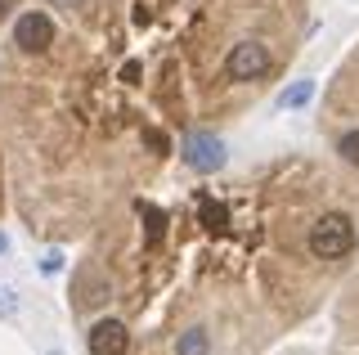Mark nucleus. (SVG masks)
Returning a JSON list of instances; mask_svg holds the SVG:
<instances>
[{
  "label": "nucleus",
  "mask_w": 359,
  "mask_h": 355,
  "mask_svg": "<svg viewBox=\"0 0 359 355\" xmlns=\"http://www.w3.org/2000/svg\"><path fill=\"white\" fill-rule=\"evenodd\" d=\"M351 248H355V225L346 212H323L310 225V252L319 261H341L351 257Z\"/></svg>",
  "instance_id": "1"
},
{
  "label": "nucleus",
  "mask_w": 359,
  "mask_h": 355,
  "mask_svg": "<svg viewBox=\"0 0 359 355\" xmlns=\"http://www.w3.org/2000/svg\"><path fill=\"white\" fill-rule=\"evenodd\" d=\"M269 68H274V59H269V50L261 41H238V46L229 50V59H224L229 81H261Z\"/></svg>",
  "instance_id": "2"
},
{
  "label": "nucleus",
  "mask_w": 359,
  "mask_h": 355,
  "mask_svg": "<svg viewBox=\"0 0 359 355\" xmlns=\"http://www.w3.org/2000/svg\"><path fill=\"white\" fill-rule=\"evenodd\" d=\"M184 162L194 166V171H220V166H224V140L207 135V130L189 135L184 140Z\"/></svg>",
  "instance_id": "3"
},
{
  "label": "nucleus",
  "mask_w": 359,
  "mask_h": 355,
  "mask_svg": "<svg viewBox=\"0 0 359 355\" xmlns=\"http://www.w3.org/2000/svg\"><path fill=\"white\" fill-rule=\"evenodd\" d=\"M50 41H54L50 14H22V18H18V27H14V46H18V50L36 54V50L50 46Z\"/></svg>",
  "instance_id": "4"
},
{
  "label": "nucleus",
  "mask_w": 359,
  "mask_h": 355,
  "mask_svg": "<svg viewBox=\"0 0 359 355\" xmlns=\"http://www.w3.org/2000/svg\"><path fill=\"white\" fill-rule=\"evenodd\" d=\"M126 347H130V333L121 319H99L90 328V355H126Z\"/></svg>",
  "instance_id": "5"
},
{
  "label": "nucleus",
  "mask_w": 359,
  "mask_h": 355,
  "mask_svg": "<svg viewBox=\"0 0 359 355\" xmlns=\"http://www.w3.org/2000/svg\"><path fill=\"white\" fill-rule=\"evenodd\" d=\"M314 99V81H292L283 95H278V108H306Z\"/></svg>",
  "instance_id": "6"
},
{
  "label": "nucleus",
  "mask_w": 359,
  "mask_h": 355,
  "mask_svg": "<svg viewBox=\"0 0 359 355\" xmlns=\"http://www.w3.org/2000/svg\"><path fill=\"white\" fill-rule=\"evenodd\" d=\"M140 216L149 220V248H157V243H162V229H166V216L157 212L153 203H140Z\"/></svg>",
  "instance_id": "7"
},
{
  "label": "nucleus",
  "mask_w": 359,
  "mask_h": 355,
  "mask_svg": "<svg viewBox=\"0 0 359 355\" xmlns=\"http://www.w3.org/2000/svg\"><path fill=\"white\" fill-rule=\"evenodd\" d=\"M180 355H207V333L202 328H189V333H180Z\"/></svg>",
  "instance_id": "8"
},
{
  "label": "nucleus",
  "mask_w": 359,
  "mask_h": 355,
  "mask_svg": "<svg viewBox=\"0 0 359 355\" xmlns=\"http://www.w3.org/2000/svg\"><path fill=\"white\" fill-rule=\"evenodd\" d=\"M108 297V283H99L95 274H81V306H99Z\"/></svg>",
  "instance_id": "9"
},
{
  "label": "nucleus",
  "mask_w": 359,
  "mask_h": 355,
  "mask_svg": "<svg viewBox=\"0 0 359 355\" xmlns=\"http://www.w3.org/2000/svg\"><path fill=\"white\" fill-rule=\"evenodd\" d=\"M337 153H341L351 166H359V130H346V135L337 140Z\"/></svg>",
  "instance_id": "10"
},
{
  "label": "nucleus",
  "mask_w": 359,
  "mask_h": 355,
  "mask_svg": "<svg viewBox=\"0 0 359 355\" xmlns=\"http://www.w3.org/2000/svg\"><path fill=\"white\" fill-rule=\"evenodd\" d=\"M14 310H18V293L0 288V319H5V315H14Z\"/></svg>",
  "instance_id": "11"
},
{
  "label": "nucleus",
  "mask_w": 359,
  "mask_h": 355,
  "mask_svg": "<svg viewBox=\"0 0 359 355\" xmlns=\"http://www.w3.org/2000/svg\"><path fill=\"white\" fill-rule=\"evenodd\" d=\"M202 216H207V225H211V229H220V225H224V207H211V203H202Z\"/></svg>",
  "instance_id": "12"
},
{
  "label": "nucleus",
  "mask_w": 359,
  "mask_h": 355,
  "mask_svg": "<svg viewBox=\"0 0 359 355\" xmlns=\"http://www.w3.org/2000/svg\"><path fill=\"white\" fill-rule=\"evenodd\" d=\"M41 265H45V274H59V265H63V257H59V252H50V257H45Z\"/></svg>",
  "instance_id": "13"
},
{
  "label": "nucleus",
  "mask_w": 359,
  "mask_h": 355,
  "mask_svg": "<svg viewBox=\"0 0 359 355\" xmlns=\"http://www.w3.org/2000/svg\"><path fill=\"white\" fill-rule=\"evenodd\" d=\"M54 9H81V0H50Z\"/></svg>",
  "instance_id": "14"
},
{
  "label": "nucleus",
  "mask_w": 359,
  "mask_h": 355,
  "mask_svg": "<svg viewBox=\"0 0 359 355\" xmlns=\"http://www.w3.org/2000/svg\"><path fill=\"white\" fill-rule=\"evenodd\" d=\"M0 252H9V239L5 234H0Z\"/></svg>",
  "instance_id": "15"
},
{
  "label": "nucleus",
  "mask_w": 359,
  "mask_h": 355,
  "mask_svg": "<svg viewBox=\"0 0 359 355\" xmlns=\"http://www.w3.org/2000/svg\"><path fill=\"white\" fill-rule=\"evenodd\" d=\"M50 355H59V351H50Z\"/></svg>",
  "instance_id": "16"
}]
</instances>
